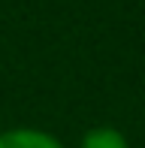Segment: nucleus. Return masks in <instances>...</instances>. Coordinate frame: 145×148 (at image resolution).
<instances>
[{
  "instance_id": "nucleus-1",
  "label": "nucleus",
  "mask_w": 145,
  "mask_h": 148,
  "mask_svg": "<svg viewBox=\"0 0 145 148\" xmlns=\"http://www.w3.org/2000/svg\"><path fill=\"white\" fill-rule=\"evenodd\" d=\"M0 148H64L61 139H55L45 130H34V127H15V130L0 133Z\"/></svg>"
},
{
  "instance_id": "nucleus-2",
  "label": "nucleus",
  "mask_w": 145,
  "mask_h": 148,
  "mask_svg": "<svg viewBox=\"0 0 145 148\" xmlns=\"http://www.w3.org/2000/svg\"><path fill=\"white\" fill-rule=\"evenodd\" d=\"M79 148H130V145H127V136L115 127H94L82 136Z\"/></svg>"
}]
</instances>
